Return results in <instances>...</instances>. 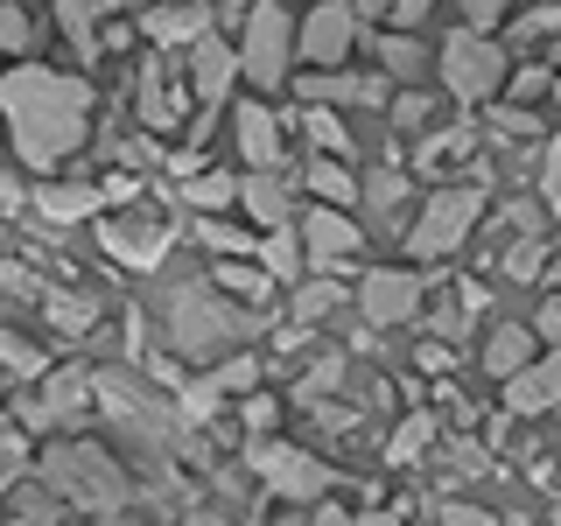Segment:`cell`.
<instances>
[{"label": "cell", "instance_id": "obj_17", "mask_svg": "<svg viewBox=\"0 0 561 526\" xmlns=\"http://www.w3.org/2000/svg\"><path fill=\"white\" fill-rule=\"evenodd\" d=\"M140 28H148L154 43H197V35H210V8L204 0H162V8L140 14Z\"/></svg>", "mask_w": 561, "mask_h": 526}, {"label": "cell", "instance_id": "obj_51", "mask_svg": "<svg viewBox=\"0 0 561 526\" xmlns=\"http://www.w3.org/2000/svg\"><path fill=\"white\" fill-rule=\"evenodd\" d=\"M245 428H253V435H267V428H274V400H267V393L245 400Z\"/></svg>", "mask_w": 561, "mask_h": 526}, {"label": "cell", "instance_id": "obj_28", "mask_svg": "<svg viewBox=\"0 0 561 526\" xmlns=\"http://www.w3.org/2000/svg\"><path fill=\"white\" fill-rule=\"evenodd\" d=\"M302 134H309L323 155H337V162H351V134H344V119L330 113V105H309V113H302Z\"/></svg>", "mask_w": 561, "mask_h": 526}, {"label": "cell", "instance_id": "obj_27", "mask_svg": "<svg viewBox=\"0 0 561 526\" xmlns=\"http://www.w3.org/2000/svg\"><path fill=\"white\" fill-rule=\"evenodd\" d=\"M218 281H225V295H239L245 309H260V302L274 295V274H267V267H253V260H232V267H225Z\"/></svg>", "mask_w": 561, "mask_h": 526}, {"label": "cell", "instance_id": "obj_11", "mask_svg": "<svg viewBox=\"0 0 561 526\" xmlns=\"http://www.w3.org/2000/svg\"><path fill=\"white\" fill-rule=\"evenodd\" d=\"M295 232H302V253H309V267H337V260H351L365 245V225H351L337 204H316L302 225H295Z\"/></svg>", "mask_w": 561, "mask_h": 526}, {"label": "cell", "instance_id": "obj_31", "mask_svg": "<svg viewBox=\"0 0 561 526\" xmlns=\"http://www.w3.org/2000/svg\"><path fill=\"white\" fill-rule=\"evenodd\" d=\"M183 204H197V210H232V204H239V183H232V175H190V183H183Z\"/></svg>", "mask_w": 561, "mask_h": 526}, {"label": "cell", "instance_id": "obj_55", "mask_svg": "<svg viewBox=\"0 0 561 526\" xmlns=\"http://www.w3.org/2000/svg\"><path fill=\"white\" fill-rule=\"evenodd\" d=\"M183 526H232V519H225V513H210V505H190V519Z\"/></svg>", "mask_w": 561, "mask_h": 526}, {"label": "cell", "instance_id": "obj_39", "mask_svg": "<svg viewBox=\"0 0 561 526\" xmlns=\"http://www.w3.org/2000/svg\"><path fill=\"white\" fill-rule=\"evenodd\" d=\"M443 464H456L463 478H484V470H491V456H484V443H470V435H456V443L443 449Z\"/></svg>", "mask_w": 561, "mask_h": 526}, {"label": "cell", "instance_id": "obj_19", "mask_svg": "<svg viewBox=\"0 0 561 526\" xmlns=\"http://www.w3.org/2000/svg\"><path fill=\"white\" fill-rule=\"evenodd\" d=\"M534 365V330H519V323H499L484 338V373L491 379H513V373H526Z\"/></svg>", "mask_w": 561, "mask_h": 526}, {"label": "cell", "instance_id": "obj_5", "mask_svg": "<svg viewBox=\"0 0 561 526\" xmlns=\"http://www.w3.org/2000/svg\"><path fill=\"white\" fill-rule=\"evenodd\" d=\"M443 84H449V99H463V105L491 99L505 84V49L484 43L478 28H456L443 43Z\"/></svg>", "mask_w": 561, "mask_h": 526}, {"label": "cell", "instance_id": "obj_14", "mask_svg": "<svg viewBox=\"0 0 561 526\" xmlns=\"http://www.w3.org/2000/svg\"><path fill=\"white\" fill-rule=\"evenodd\" d=\"M548 408H561V351L505 379V414H548Z\"/></svg>", "mask_w": 561, "mask_h": 526}, {"label": "cell", "instance_id": "obj_48", "mask_svg": "<svg viewBox=\"0 0 561 526\" xmlns=\"http://www.w3.org/2000/svg\"><path fill=\"white\" fill-rule=\"evenodd\" d=\"M435 513H443V526H499V519H491V513H478V505H435Z\"/></svg>", "mask_w": 561, "mask_h": 526}, {"label": "cell", "instance_id": "obj_6", "mask_svg": "<svg viewBox=\"0 0 561 526\" xmlns=\"http://www.w3.org/2000/svg\"><path fill=\"white\" fill-rule=\"evenodd\" d=\"M288 49H295V28H288V14H280V0H253L245 43H239V70L274 92V84L288 78Z\"/></svg>", "mask_w": 561, "mask_h": 526}, {"label": "cell", "instance_id": "obj_61", "mask_svg": "<svg viewBox=\"0 0 561 526\" xmlns=\"http://www.w3.org/2000/svg\"><path fill=\"white\" fill-rule=\"evenodd\" d=\"M554 526H561V505H554Z\"/></svg>", "mask_w": 561, "mask_h": 526}, {"label": "cell", "instance_id": "obj_59", "mask_svg": "<svg viewBox=\"0 0 561 526\" xmlns=\"http://www.w3.org/2000/svg\"><path fill=\"white\" fill-rule=\"evenodd\" d=\"M499 526H534V519H519V513H513V519H499Z\"/></svg>", "mask_w": 561, "mask_h": 526}, {"label": "cell", "instance_id": "obj_25", "mask_svg": "<svg viewBox=\"0 0 561 526\" xmlns=\"http://www.w3.org/2000/svg\"><path fill=\"white\" fill-rule=\"evenodd\" d=\"M309 190H316L323 204H337V210H344L351 197H358V175H351L337 155H316V162H309Z\"/></svg>", "mask_w": 561, "mask_h": 526}, {"label": "cell", "instance_id": "obj_33", "mask_svg": "<svg viewBox=\"0 0 561 526\" xmlns=\"http://www.w3.org/2000/svg\"><path fill=\"white\" fill-rule=\"evenodd\" d=\"M8 505H14V519H22V526H57V513H64V505H57V491H49V484H22Z\"/></svg>", "mask_w": 561, "mask_h": 526}, {"label": "cell", "instance_id": "obj_36", "mask_svg": "<svg viewBox=\"0 0 561 526\" xmlns=\"http://www.w3.org/2000/svg\"><path fill=\"white\" fill-rule=\"evenodd\" d=\"M0 365H8L14 379H35V373H43V351L22 344V338H0Z\"/></svg>", "mask_w": 561, "mask_h": 526}, {"label": "cell", "instance_id": "obj_52", "mask_svg": "<svg viewBox=\"0 0 561 526\" xmlns=\"http://www.w3.org/2000/svg\"><path fill=\"white\" fill-rule=\"evenodd\" d=\"M491 127H499V134H534V113H519V105H505V113H491Z\"/></svg>", "mask_w": 561, "mask_h": 526}, {"label": "cell", "instance_id": "obj_46", "mask_svg": "<svg viewBox=\"0 0 561 526\" xmlns=\"http://www.w3.org/2000/svg\"><path fill=\"white\" fill-rule=\"evenodd\" d=\"M491 22H505V0H463V28H491Z\"/></svg>", "mask_w": 561, "mask_h": 526}, {"label": "cell", "instance_id": "obj_34", "mask_svg": "<svg viewBox=\"0 0 561 526\" xmlns=\"http://www.w3.org/2000/svg\"><path fill=\"white\" fill-rule=\"evenodd\" d=\"M379 64H386V78H414V70H421V43H414V35H386Z\"/></svg>", "mask_w": 561, "mask_h": 526}, {"label": "cell", "instance_id": "obj_43", "mask_svg": "<svg viewBox=\"0 0 561 526\" xmlns=\"http://www.w3.org/2000/svg\"><path fill=\"white\" fill-rule=\"evenodd\" d=\"M499 225L513 239H526V232H540V204H526V197H513V204H499Z\"/></svg>", "mask_w": 561, "mask_h": 526}, {"label": "cell", "instance_id": "obj_54", "mask_svg": "<svg viewBox=\"0 0 561 526\" xmlns=\"http://www.w3.org/2000/svg\"><path fill=\"white\" fill-rule=\"evenodd\" d=\"M548 84H554V78H548V70H519V99H534V92H548Z\"/></svg>", "mask_w": 561, "mask_h": 526}, {"label": "cell", "instance_id": "obj_20", "mask_svg": "<svg viewBox=\"0 0 561 526\" xmlns=\"http://www.w3.org/2000/svg\"><path fill=\"white\" fill-rule=\"evenodd\" d=\"M239 204L253 210V218L267 225V232H280V225H295V218H288V190H280V175H274V169L245 175V183H239Z\"/></svg>", "mask_w": 561, "mask_h": 526}, {"label": "cell", "instance_id": "obj_9", "mask_svg": "<svg viewBox=\"0 0 561 526\" xmlns=\"http://www.w3.org/2000/svg\"><path fill=\"white\" fill-rule=\"evenodd\" d=\"M421 295H428V281L408 274V267H379V274H365V288H358V309H365V323H414L421 316Z\"/></svg>", "mask_w": 561, "mask_h": 526}, {"label": "cell", "instance_id": "obj_53", "mask_svg": "<svg viewBox=\"0 0 561 526\" xmlns=\"http://www.w3.org/2000/svg\"><path fill=\"white\" fill-rule=\"evenodd\" d=\"M435 8V0H393V14H400V28H414L421 22V14H428Z\"/></svg>", "mask_w": 561, "mask_h": 526}, {"label": "cell", "instance_id": "obj_62", "mask_svg": "<svg viewBox=\"0 0 561 526\" xmlns=\"http://www.w3.org/2000/svg\"><path fill=\"white\" fill-rule=\"evenodd\" d=\"M554 99H561V78H554Z\"/></svg>", "mask_w": 561, "mask_h": 526}, {"label": "cell", "instance_id": "obj_42", "mask_svg": "<svg viewBox=\"0 0 561 526\" xmlns=\"http://www.w3.org/2000/svg\"><path fill=\"white\" fill-rule=\"evenodd\" d=\"M337 379H344V358H323V365H316V373H309L302 386H295V400H309V408H316V400H323Z\"/></svg>", "mask_w": 561, "mask_h": 526}, {"label": "cell", "instance_id": "obj_16", "mask_svg": "<svg viewBox=\"0 0 561 526\" xmlns=\"http://www.w3.org/2000/svg\"><path fill=\"white\" fill-rule=\"evenodd\" d=\"M35 210H43L49 225L99 218V210H105V183H43V190H35Z\"/></svg>", "mask_w": 561, "mask_h": 526}, {"label": "cell", "instance_id": "obj_23", "mask_svg": "<svg viewBox=\"0 0 561 526\" xmlns=\"http://www.w3.org/2000/svg\"><path fill=\"white\" fill-rule=\"evenodd\" d=\"M302 232H295V225H280V232H267L260 239V267H267L274 281H302Z\"/></svg>", "mask_w": 561, "mask_h": 526}, {"label": "cell", "instance_id": "obj_18", "mask_svg": "<svg viewBox=\"0 0 561 526\" xmlns=\"http://www.w3.org/2000/svg\"><path fill=\"white\" fill-rule=\"evenodd\" d=\"M239 155L253 169H274L280 175V119L267 105H239Z\"/></svg>", "mask_w": 561, "mask_h": 526}, {"label": "cell", "instance_id": "obj_58", "mask_svg": "<svg viewBox=\"0 0 561 526\" xmlns=\"http://www.w3.org/2000/svg\"><path fill=\"white\" fill-rule=\"evenodd\" d=\"M386 8H393V0H358V14H386Z\"/></svg>", "mask_w": 561, "mask_h": 526}, {"label": "cell", "instance_id": "obj_30", "mask_svg": "<svg viewBox=\"0 0 561 526\" xmlns=\"http://www.w3.org/2000/svg\"><path fill=\"white\" fill-rule=\"evenodd\" d=\"M428 443H435V414H408L393 428V443H386V464H414Z\"/></svg>", "mask_w": 561, "mask_h": 526}, {"label": "cell", "instance_id": "obj_41", "mask_svg": "<svg viewBox=\"0 0 561 526\" xmlns=\"http://www.w3.org/2000/svg\"><path fill=\"white\" fill-rule=\"evenodd\" d=\"M561 28V0H548V8H534V14H519L513 22V43H534V35H554Z\"/></svg>", "mask_w": 561, "mask_h": 526}, {"label": "cell", "instance_id": "obj_29", "mask_svg": "<svg viewBox=\"0 0 561 526\" xmlns=\"http://www.w3.org/2000/svg\"><path fill=\"white\" fill-rule=\"evenodd\" d=\"M337 281H295V302H288V316H295V323H316V316H330V309H337Z\"/></svg>", "mask_w": 561, "mask_h": 526}, {"label": "cell", "instance_id": "obj_32", "mask_svg": "<svg viewBox=\"0 0 561 526\" xmlns=\"http://www.w3.org/2000/svg\"><path fill=\"white\" fill-rule=\"evenodd\" d=\"M400 197H408V175H400V169H379L373 190H365V210H373V225L400 218Z\"/></svg>", "mask_w": 561, "mask_h": 526}, {"label": "cell", "instance_id": "obj_15", "mask_svg": "<svg viewBox=\"0 0 561 526\" xmlns=\"http://www.w3.org/2000/svg\"><path fill=\"white\" fill-rule=\"evenodd\" d=\"M140 127H148V134H175V127H183V105H175V84H169L162 57L140 64Z\"/></svg>", "mask_w": 561, "mask_h": 526}, {"label": "cell", "instance_id": "obj_60", "mask_svg": "<svg viewBox=\"0 0 561 526\" xmlns=\"http://www.w3.org/2000/svg\"><path fill=\"white\" fill-rule=\"evenodd\" d=\"M548 274H554V281H561V253H554V260H548Z\"/></svg>", "mask_w": 561, "mask_h": 526}, {"label": "cell", "instance_id": "obj_35", "mask_svg": "<svg viewBox=\"0 0 561 526\" xmlns=\"http://www.w3.org/2000/svg\"><path fill=\"white\" fill-rule=\"evenodd\" d=\"M428 113H435V99H428V92H400L393 105H386V119H393V127H408V134H414V127H428Z\"/></svg>", "mask_w": 561, "mask_h": 526}, {"label": "cell", "instance_id": "obj_2", "mask_svg": "<svg viewBox=\"0 0 561 526\" xmlns=\"http://www.w3.org/2000/svg\"><path fill=\"white\" fill-rule=\"evenodd\" d=\"M162 323H169V351H183V358H225L239 338L260 330V316L225 302L210 281H169L162 288Z\"/></svg>", "mask_w": 561, "mask_h": 526}, {"label": "cell", "instance_id": "obj_50", "mask_svg": "<svg viewBox=\"0 0 561 526\" xmlns=\"http://www.w3.org/2000/svg\"><path fill=\"white\" fill-rule=\"evenodd\" d=\"M534 338H548V344L561 351V295H554V302H540V323H534Z\"/></svg>", "mask_w": 561, "mask_h": 526}, {"label": "cell", "instance_id": "obj_56", "mask_svg": "<svg viewBox=\"0 0 561 526\" xmlns=\"http://www.w3.org/2000/svg\"><path fill=\"white\" fill-rule=\"evenodd\" d=\"M309 526H358V519H351V513H337V505H323V513H316Z\"/></svg>", "mask_w": 561, "mask_h": 526}, {"label": "cell", "instance_id": "obj_12", "mask_svg": "<svg viewBox=\"0 0 561 526\" xmlns=\"http://www.w3.org/2000/svg\"><path fill=\"white\" fill-rule=\"evenodd\" d=\"M351 35H358V22H351V8H337V0H323V8L309 14V28H302V57L316 70H337L344 64V49H351Z\"/></svg>", "mask_w": 561, "mask_h": 526}, {"label": "cell", "instance_id": "obj_40", "mask_svg": "<svg viewBox=\"0 0 561 526\" xmlns=\"http://www.w3.org/2000/svg\"><path fill=\"white\" fill-rule=\"evenodd\" d=\"M0 49H8V57H22V49H28V14L14 8V0H0Z\"/></svg>", "mask_w": 561, "mask_h": 526}, {"label": "cell", "instance_id": "obj_7", "mask_svg": "<svg viewBox=\"0 0 561 526\" xmlns=\"http://www.w3.org/2000/svg\"><path fill=\"white\" fill-rule=\"evenodd\" d=\"M99 245L119 267H162L169 245H175V225L154 218V210H113V218L99 225Z\"/></svg>", "mask_w": 561, "mask_h": 526}, {"label": "cell", "instance_id": "obj_10", "mask_svg": "<svg viewBox=\"0 0 561 526\" xmlns=\"http://www.w3.org/2000/svg\"><path fill=\"white\" fill-rule=\"evenodd\" d=\"M232 78H239V49L225 43V35H197V43H190V84H197V105H204L197 140L210 127V113L225 105V92H232Z\"/></svg>", "mask_w": 561, "mask_h": 526}, {"label": "cell", "instance_id": "obj_21", "mask_svg": "<svg viewBox=\"0 0 561 526\" xmlns=\"http://www.w3.org/2000/svg\"><path fill=\"white\" fill-rule=\"evenodd\" d=\"M105 8H113V0H57V28L70 35V49H78V57H99V35H92V22H99V14Z\"/></svg>", "mask_w": 561, "mask_h": 526}, {"label": "cell", "instance_id": "obj_13", "mask_svg": "<svg viewBox=\"0 0 561 526\" xmlns=\"http://www.w3.org/2000/svg\"><path fill=\"white\" fill-rule=\"evenodd\" d=\"M302 99L309 105H373V113H386V105H393V84L386 78H344V70H316V78H302Z\"/></svg>", "mask_w": 561, "mask_h": 526}, {"label": "cell", "instance_id": "obj_22", "mask_svg": "<svg viewBox=\"0 0 561 526\" xmlns=\"http://www.w3.org/2000/svg\"><path fill=\"white\" fill-rule=\"evenodd\" d=\"M43 316H49V330H57L64 344H78L84 330L99 323V302H92V295H49V302H43Z\"/></svg>", "mask_w": 561, "mask_h": 526}, {"label": "cell", "instance_id": "obj_38", "mask_svg": "<svg viewBox=\"0 0 561 526\" xmlns=\"http://www.w3.org/2000/svg\"><path fill=\"white\" fill-rule=\"evenodd\" d=\"M175 408H183V421H210V414H218V386H210V379L183 386V393H175Z\"/></svg>", "mask_w": 561, "mask_h": 526}, {"label": "cell", "instance_id": "obj_37", "mask_svg": "<svg viewBox=\"0 0 561 526\" xmlns=\"http://www.w3.org/2000/svg\"><path fill=\"white\" fill-rule=\"evenodd\" d=\"M197 239L210 245V253H253V239H245V232H232L225 218H204V225H197Z\"/></svg>", "mask_w": 561, "mask_h": 526}, {"label": "cell", "instance_id": "obj_4", "mask_svg": "<svg viewBox=\"0 0 561 526\" xmlns=\"http://www.w3.org/2000/svg\"><path fill=\"white\" fill-rule=\"evenodd\" d=\"M484 218V190L478 183H456V190H435L428 210L408 225V253L414 260H449L456 245L470 239V225Z\"/></svg>", "mask_w": 561, "mask_h": 526}, {"label": "cell", "instance_id": "obj_24", "mask_svg": "<svg viewBox=\"0 0 561 526\" xmlns=\"http://www.w3.org/2000/svg\"><path fill=\"white\" fill-rule=\"evenodd\" d=\"M84 400H92V373H84V365H64V373L43 386V408H49V421H57V414H78Z\"/></svg>", "mask_w": 561, "mask_h": 526}, {"label": "cell", "instance_id": "obj_45", "mask_svg": "<svg viewBox=\"0 0 561 526\" xmlns=\"http://www.w3.org/2000/svg\"><path fill=\"white\" fill-rule=\"evenodd\" d=\"M540 197H561V134L540 148Z\"/></svg>", "mask_w": 561, "mask_h": 526}, {"label": "cell", "instance_id": "obj_49", "mask_svg": "<svg viewBox=\"0 0 561 526\" xmlns=\"http://www.w3.org/2000/svg\"><path fill=\"white\" fill-rule=\"evenodd\" d=\"M449 155H463V134H435L428 148H421V169H435V162H449Z\"/></svg>", "mask_w": 561, "mask_h": 526}, {"label": "cell", "instance_id": "obj_47", "mask_svg": "<svg viewBox=\"0 0 561 526\" xmlns=\"http://www.w3.org/2000/svg\"><path fill=\"white\" fill-rule=\"evenodd\" d=\"M22 449H28L22 435H14V428H0V484H8L14 470H22Z\"/></svg>", "mask_w": 561, "mask_h": 526}, {"label": "cell", "instance_id": "obj_57", "mask_svg": "<svg viewBox=\"0 0 561 526\" xmlns=\"http://www.w3.org/2000/svg\"><path fill=\"white\" fill-rule=\"evenodd\" d=\"M358 526H408V519H393V513H365Z\"/></svg>", "mask_w": 561, "mask_h": 526}, {"label": "cell", "instance_id": "obj_3", "mask_svg": "<svg viewBox=\"0 0 561 526\" xmlns=\"http://www.w3.org/2000/svg\"><path fill=\"white\" fill-rule=\"evenodd\" d=\"M43 484L57 491L64 505H84V513H119V505L134 499V478L113 464V449H99V443H57V449H43Z\"/></svg>", "mask_w": 561, "mask_h": 526}, {"label": "cell", "instance_id": "obj_8", "mask_svg": "<svg viewBox=\"0 0 561 526\" xmlns=\"http://www.w3.org/2000/svg\"><path fill=\"white\" fill-rule=\"evenodd\" d=\"M253 470L288 505H309V499H323V491H330V470L316 464L309 449H288V443H274V435H253Z\"/></svg>", "mask_w": 561, "mask_h": 526}, {"label": "cell", "instance_id": "obj_44", "mask_svg": "<svg viewBox=\"0 0 561 526\" xmlns=\"http://www.w3.org/2000/svg\"><path fill=\"white\" fill-rule=\"evenodd\" d=\"M253 379H260V365L253 358H232V365H218V379H210V386H218V393H245Z\"/></svg>", "mask_w": 561, "mask_h": 526}, {"label": "cell", "instance_id": "obj_26", "mask_svg": "<svg viewBox=\"0 0 561 526\" xmlns=\"http://www.w3.org/2000/svg\"><path fill=\"white\" fill-rule=\"evenodd\" d=\"M499 274L513 281V288H519V281H540V274H548V245H540V232H526V239L505 245V253H499Z\"/></svg>", "mask_w": 561, "mask_h": 526}, {"label": "cell", "instance_id": "obj_1", "mask_svg": "<svg viewBox=\"0 0 561 526\" xmlns=\"http://www.w3.org/2000/svg\"><path fill=\"white\" fill-rule=\"evenodd\" d=\"M0 113H8V134H14V155L28 169H57L84 148L92 134V84L84 78H57L43 64H14L0 78Z\"/></svg>", "mask_w": 561, "mask_h": 526}]
</instances>
